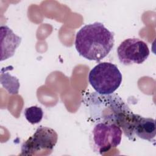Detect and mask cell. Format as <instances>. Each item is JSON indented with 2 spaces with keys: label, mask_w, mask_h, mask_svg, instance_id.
Listing matches in <instances>:
<instances>
[{
  "label": "cell",
  "mask_w": 156,
  "mask_h": 156,
  "mask_svg": "<svg viewBox=\"0 0 156 156\" xmlns=\"http://www.w3.org/2000/svg\"><path fill=\"white\" fill-rule=\"evenodd\" d=\"M113 33L99 22L83 26L76 34L75 47L80 55L89 60L99 62L114 46Z\"/></svg>",
  "instance_id": "cell-1"
},
{
  "label": "cell",
  "mask_w": 156,
  "mask_h": 156,
  "mask_svg": "<svg viewBox=\"0 0 156 156\" xmlns=\"http://www.w3.org/2000/svg\"><path fill=\"white\" fill-rule=\"evenodd\" d=\"M83 102L90 118L96 124H115L121 128L132 112L121 98L115 93H91L84 97Z\"/></svg>",
  "instance_id": "cell-2"
},
{
  "label": "cell",
  "mask_w": 156,
  "mask_h": 156,
  "mask_svg": "<svg viewBox=\"0 0 156 156\" xmlns=\"http://www.w3.org/2000/svg\"><path fill=\"white\" fill-rule=\"evenodd\" d=\"M122 76L117 66L109 62L96 65L90 72L88 81L96 92L102 94L113 93L120 86Z\"/></svg>",
  "instance_id": "cell-3"
},
{
  "label": "cell",
  "mask_w": 156,
  "mask_h": 156,
  "mask_svg": "<svg viewBox=\"0 0 156 156\" xmlns=\"http://www.w3.org/2000/svg\"><path fill=\"white\" fill-rule=\"evenodd\" d=\"M122 131L115 124L96 123L92 130L93 149L102 154L117 147L121 141Z\"/></svg>",
  "instance_id": "cell-4"
},
{
  "label": "cell",
  "mask_w": 156,
  "mask_h": 156,
  "mask_svg": "<svg viewBox=\"0 0 156 156\" xmlns=\"http://www.w3.org/2000/svg\"><path fill=\"white\" fill-rule=\"evenodd\" d=\"M121 129L125 136L131 141H135L138 137L150 142L155 141L156 131L154 119L144 118L132 112Z\"/></svg>",
  "instance_id": "cell-5"
},
{
  "label": "cell",
  "mask_w": 156,
  "mask_h": 156,
  "mask_svg": "<svg viewBox=\"0 0 156 156\" xmlns=\"http://www.w3.org/2000/svg\"><path fill=\"white\" fill-rule=\"evenodd\" d=\"M58 140V135L54 129L44 126L38 127L32 136L21 145L22 155H33L42 150L52 151Z\"/></svg>",
  "instance_id": "cell-6"
},
{
  "label": "cell",
  "mask_w": 156,
  "mask_h": 156,
  "mask_svg": "<svg viewBox=\"0 0 156 156\" xmlns=\"http://www.w3.org/2000/svg\"><path fill=\"white\" fill-rule=\"evenodd\" d=\"M149 53L146 43L139 38H127L117 48L119 60L124 65L141 64L147 58Z\"/></svg>",
  "instance_id": "cell-7"
},
{
  "label": "cell",
  "mask_w": 156,
  "mask_h": 156,
  "mask_svg": "<svg viewBox=\"0 0 156 156\" xmlns=\"http://www.w3.org/2000/svg\"><path fill=\"white\" fill-rule=\"evenodd\" d=\"M0 30L1 41V61H3L14 55L16 48L21 43V38L13 33L12 30L7 26H1Z\"/></svg>",
  "instance_id": "cell-8"
},
{
  "label": "cell",
  "mask_w": 156,
  "mask_h": 156,
  "mask_svg": "<svg viewBox=\"0 0 156 156\" xmlns=\"http://www.w3.org/2000/svg\"><path fill=\"white\" fill-rule=\"evenodd\" d=\"M1 83L10 94H15L18 93L20 88L18 79L9 74V73L4 72L2 69L1 72Z\"/></svg>",
  "instance_id": "cell-9"
},
{
  "label": "cell",
  "mask_w": 156,
  "mask_h": 156,
  "mask_svg": "<svg viewBox=\"0 0 156 156\" xmlns=\"http://www.w3.org/2000/svg\"><path fill=\"white\" fill-rule=\"evenodd\" d=\"M24 115L27 121L32 124L39 123L43 116L42 108L37 105L31 106L24 110Z\"/></svg>",
  "instance_id": "cell-10"
}]
</instances>
